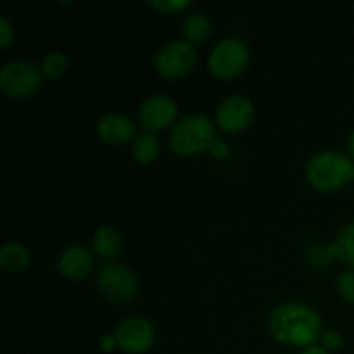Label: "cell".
Masks as SVG:
<instances>
[{"label": "cell", "mask_w": 354, "mask_h": 354, "mask_svg": "<svg viewBox=\"0 0 354 354\" xmlns=\"http://www.w3.org/2000/svg\"><path fill=\"white\" fill-rule=\"evenodd\" d=\"M207 154H209L213 159H216V161H227V159L230 158V147H228L227 142L221 140V138L218 137L216 140L211 144Z\"/></svg>", "instance_id": "cell-22"}, {"label": "cell", "mask_w": 354, "mask_h": 354, "mask_svg": "<svg viewBox=\"0 0 354 354\" xmlns=\"http://www.w3.org/2000/svg\"><path fill=\"white\" fill-rule=\"evenodd\" d=\"M251 62V50L241 38H225L218 41L207 57L211 76L221 82H230L241 76Z\"/></svg>", "instance_id": "cell-4"}, {"label": "cell", "mask_w": 354, "mask_h": 354, "mask_svg": "<svg viewBox=\"0 0 354 354\" xmlns=\"http://www.w3.org/2000/svg\"><path fill=\"white\" fill-rule=\"evenodd\" d=\"M31 261L30 249L16 241L6 242L0 248V268L7 273H21Z\"/></svg>", "instance_id": "cell-16"}, {"label": "cell", "mask_w": 354, "mask_h": 354, "mask_svg": "<svg viewBox=\"0 0 354 354\" xmlns=\"http://www.w3.org/2000/svg\"><path fill=\"white\" fill-rule=\"evenodd\" d=\"M99 348L102 353H113L114 349H118V341L114 334H104L99 341Z\"/></svg>", "instance_id": "cell-24"}, {"label": "cell", "mask_w": 354, "mask_h": 354, "mask_svg": "<svg viewBox=\"0 0 354 354\" xmlns=\"http://www.w3.org/2000/svg\"><path fill=\"white\" fill-rule=\"evenodd\" d=\"M40 71L44 75L45 80H61L64 78L66 73L69 71V59L64 52L52 50L48 54L44 55L40 62Z\"/></svg>", "instance_id": "cell-18"}, {"label": "cell", "mask_w": 354, "mask_h": 354, "mask_svg": "<svg viewBox=\"0 0 354 354\" xmlns=\"http://www.w3.org/2000/svg\"><path fill=\"white\" fill-rule=\"evenodd\" d=\"M301 354H330L327 351L325 348H322L320 344H315V346H310V348H304Z\"/></svg>", "instance_id": "cell-26"}, {"label": "cell", "mask_w": 354, "mask_h": 354, "mask_svg": "<svg viewBox=\"0 0 354 354\" xmlns=\"http://www.w3.org/2000/svg\"><path fill=\"white\" fill-rule=\"evenodd\" d=\"M178 104L165 93H152L142 100L138 107L137 120L144 131L158 135L159 131L171 130L180 120Z\"/></svg>", "instance_id": "cell-9"}, {"label": "cell", "mask_w": 354, "mask_h": 354, "mask_svg": "<svg viewBox=\"0 0 354 354\" xmlns=\"http://www.w3.org/2000/svg\"><path fill=\"white\" fill-rule=\"evenodd\" d=\"M14 41V28L9 23L7 17H0V47L6 50L10 44Z\"/></svg>", "instance_id": "cell-23"}, {"label": "cell", "mask_w": 354, "mask_h": 354, "mask_svg": "<svg viewBox=\"0 0 354 354\" xmlns=\"http://www.w3.org/2000/svg\"><path fill=\"white\" fill-rule=\"evenodd\" d=\"M95 265V254L92 249L83 244H73L61 252L57 261V268L64 279L78 282L86 279L92 273Z\"/></svg>", "instance_id": "cell-12"}, {"label": "cell", "mask_w": 354, "mask_h": 354, "mask_svg": "<svg viewBox=\"0 0 354 354\" xmlns=\"http://www.w3.org/2000/svg\"><path fill=\"white\" fill-rule=\"evenodd\" d=\"M268 330L277 342L292 348L318 344L324 322L313 306L301 301H286L270 313Z\"/></svg>", "instance_id": "cell-1"}, {"label": "cell", "mask_w": 354, "mask_h": 354, "mask_svg": "<svg viewBox=\"0 0 354 354\" xmlns=\"http://www.w3.org/2000/svg\"><path fill=\"white\" fill-rule=\"evenodd\" d=\"M254 102L244 93H232L218 104L214 123L221 133L239 135L254 123Z\"/></svg>", "instance_id": "cell-8"}, {"label": "cell", "mask_w": 354, "mask_h": 354, "mask_svg": "<svg viewBox=\"0 0 354 354\" xmlns=\"http://www.w3.org/2000/svg\"><path fill=\"white\" fill-rule=\"evenodd\" d=\"M131 158L137 165L149 166L156 162V159L161 154V142H159L158 135L151 133V131H138L137 137L131 142Z\"/></svg>", "instance_id": "cell-15"}, {"label": "cell", "mask_w": 354, "mask_h": 354, "mask_svg": "<svg viewBox=\"0 0 354 354\" xmlns=\"http://www.w3.org/2000/svg\"><path fill=\"white\" fill-rule=\"evenodd\" d=\"M335 287H337V292L341 296V299L344 301L349 306H354V270L348 268L346 272H342L341 275L337 277V282H335Z\"/></svg>", "instance_id": "cell-19"}, {"label": "cell", "mask_w": 354, "mask_h": 354, "mask_svg": "<svg viewBox=\"0 0 354 354\" xmlns=\"http://www.w3.org/2000/svg\"><path fill=\"white\" fill-rule=\"evenodd\" d=\"M211 31H213L211 21L207 19V16H204V14H199V12L187 17L182 24L183 38H185V41L192 44L194 47H196V45L204 44L206 40H209Z\"/></svg>", "instance_id": "cell-17"}, {"label": "cell", "mask_w": 354, "mask_h": 354, "mask_svg": "<svg viewBox=\"0 0 354 354\" xmlns=\"http://www.w3.org/2000/svg\"><path fill=\"white\" fill-rule=\"evenodd\" d=\"M113 334L118 341V349L127 354H145L156 344L154 324L138 315L121 320Z\"/></svg>", "instance_id": "cell-10"}, {"label": "cell", "mask_w": 354, "mask_h": 354, "mask_svg": "<svg viewBox=\"0 0 354 354\" xmlns=\"http://www.w3.org/2000/svg\"><path fill=\"white\" fill-rule=\"evenodd\" d=\"M44 83L40 66L16 59L9 61L0 69V90L6 97L14 100H26L37 95Z\"/></svg>", "instance_id": "cell-6"}, {"label": "cell", "mask_w": 354, "mask_h": 354, "mask_svg": "<svg viewBox=\"0 0 354 354\" xmlns=\"http://www.w3.org/2000/svg\"><path fill=\"white\" fill-rule=\"evenodd\" d=\"M318 344L327 349L328 353L339 351L344 346V335L339 330H335V328H327V330L322 332Z\"/></svg>", "instance_id": "cell-20"}, {"label": "cell", "mask_w": 354, "mask_h": 354, "mask_svg": "<svg viewBox=\"0 0 354 354\" xmlns=\"http://www.w3.org/2000/svg\"><path fill=\"white\" fill-rule=\"evenodd\" d=\"M346 154L354 161V130L349 131L348 138H346Z\"/></svg>", "instance_id": "cell-25"}, {"label": "cell", "mask_w": 354, "mask_h": 354, "mask_svg": "<svg viewBox=\"0 0 354 354\" xmlns=\"http://www.w3.org/2000/svg\"><path fill=\"white\" fill-rule=\"evenodd\" d=\"M327 252L330 258L354 270V220L337 232L334 242L327 245Z\"/></svg>", "instance_id": "cell-14"}, {"label": "cell", "mask_w": 354, "mask_h": 354, "mask_svg": "<svg viewBox=\"0 0 354 354\" xmlns=\"http://www.w3.org/2000/svg\"><path fill=\"white\" fill-rule=\"evenodd\" d=\"M152 9L159 10L162 14H176L185 10L192 0H147Z\"/></svg>", "instance_id": "cell-21"}, {"label": "cell", "mask_w": 354, "mask_h": 354, "mask_svg": "<svg viewBox=\"0 0 354 354\" xmlns=\"http://www.w3.org/2000/svg\"><path fill=\"white\" fill-rule=\"evenodd\" d=\"M57 2H73V0H57Z\"/></svg>", "instance_id": "cell-27"}, {"label": "cell", "mask_w": 354, "mask_h": 354, "mask_svg": "<svg viewBox=\"0 0 354 354\" xmlns=\"http://www.w3.org/2000/svg\"><path fill=\"white\" fill-rule=\"evenodd\" d=\"M95 130L99 140L106 145H113V147L131 144L133 138L137 137V124L133 123L131 118L120 113L104 114L97 121Z\"/></svg>", "instance_id": "cell-11"}, {"label": "cell", "mask_w": 354, "mask_h": 354, "mask_svg": "<svg viewBox=\"0 0 354 354\" xmlns=\"http://www.w3.org/2000/svg\"><path fill=\"white\" fill-rule=\"evenodd\" d=\"M197 61L199 54L192 44L185 40H173L159 48L154 57V68L161 78L180 82L192 75Z\"/></svg>", "instance_id": "cell-7"}, {"label": "cell", "mask_w": 354, "mask_h": 354, "mask_svg": "<svg viewBox=\"0 0 354 354\" xmlns=\"http://www.w3.org/2000/svg\"><path fill=\"white\" fill-rule=\"evenodd\" d=\"M218 138L214 120L206 114L194 113L180 118L169 131V147L182 158H197L209 151L211 144Z\"/></svg>", "instance_id": "cell-3"}, {"label": "cell", "mask_w": 354, "mask_h": 354, "mask_svg": "<svg viewBox=\"0 0 354 354\" xmlns=\"http://www.w3.org/2000/svg\"><path fill=\"white\" fill-rule=\"evenodd\" d=\"M95 286L106 301L113 304H124L137 297L140 290V280L130 266L107 261L97 273Z\"/></svg>", "instance_id": "cell-5"}, {"label": "cell", "mask_w": 354, "mask_h": 354, "mask_svg": "<svg viewBox=\"0 0 354 354\" xmlns=\"http://www.w3.org/2000/svg\"><path fill=\"white\" fill-rule=\"evenodd\" d=\"M123 234L113 225H100L92 235V251L106 261H114L123 252Z\"/></svg>", "instance_id": "cell-13"}, {"label": "cell", "mask_w": 354, "mask_h": 354, "mask_svg": "<svg viewBox=\"0 0 354 354\" xmlns=\"http://www.w3.org/2000/svg\"><path fill=\"white\" fill-rule=\"evenodd\" d=\"M304 175L313 190L334 194L354 183V161L346 152L325 149L311 156Z\"/></svg>", "instance_id": "cell-2"}]
</instances>
